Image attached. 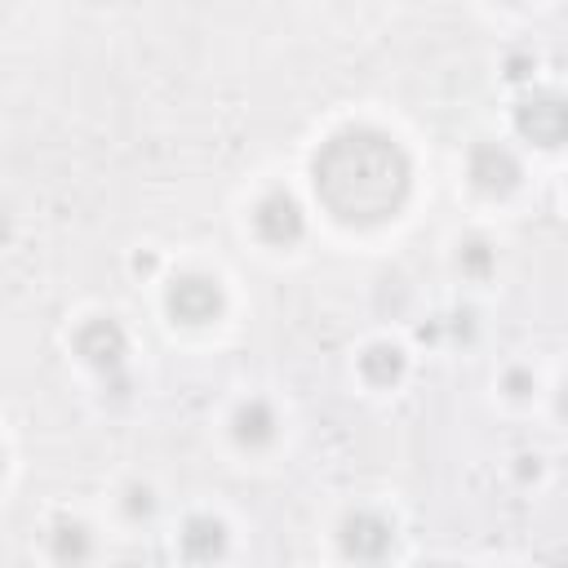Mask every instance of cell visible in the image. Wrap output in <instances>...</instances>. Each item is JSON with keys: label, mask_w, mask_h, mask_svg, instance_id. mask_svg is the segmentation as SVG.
Instances as JSON below:
<instances>
[{"label": "cell", "mask_w": 568, "mask_h": 568, "mask_svg": "<svg viewBox=\"0 0 568 568\" xmlns=\"http://www.w3.org/2000/svg\"><path fill=\"white\" fill-rule=\"evenodd\" d=\"M311 182L337 222L377 226L404 209L413 169H408L404 146L390 133L368 129V124H351V129H337L315 151Z\"/></svg>", "instance_id": "obj_1"}, {"label": "cell", "mask_w": 568, "mask_h": 568, "mask_svg": "<svg viewBox=\"0 0 568 568\" xmlns=\"http://www.w3.org/2000/svg\"><path fill=\"white\" fill-rule=\"evenodd\" d=\"M515 129L537 142V146H559L568 142V98L564 93H528L519 106H515Z\"/></svg>", "instance_id": "obj_2"}, {"label": "cell", "mask_w": 568, "mask_h": 568, "mask_svg": "<svg viewBox=\"0 0 568 568\" xmlns=\"http://www.w3.org/2000/svg\"><path fill=\"white\" fill-rule=\"evenodd\" d=\"M164 306L173 320L182 324H209L217 311H222V284L213 275H200V271H186L169 284L164 293Z\"/></svg>", "instance_id": "obj_3"}, {"label": "cell", "mask_w": 568, "mask_h": 568, "mask_svg": "<svg viewBox=\"0 0 568 568\" xmlns=\"http://www.w3.org/2000/svg\"><path fill=\"white\" fill-rule=\"evenodd\" d=\"M337 541H342V555H346V559H355V564H377V559H386V550L395 546V528H390V519H382V515H373V510H355V515L342 519Z\"/></svg>", "instance_id": "obj_4"}, {"label": "cell", "mask_w": 568, "mask_h": 568, "mask_svg": "<svg viewBox=\"0 0 568 568\" xmlns=\"http://www.w3.org/2000/svg\"><path fill=\"white\" fill-rule=\"evenodd\" d=\"M253 226H257V235H262L266 244L288 248V244L302 240L306 217H302V204H297L288 191H271V195L257 200V209H253Z\"/></svg>", "instance_id": "obj_5"}, {"label": "cell", "mask_w": 568, "mask_h": 568, "mask_svg": "<svg viewBox=\"0 0 568 568\" xmlns=\"http://www.w3.org/2000/svg\"><path fill=\"white\" fill-rule=\"evenodd\" d=\"M466 173H470L475 191H484V195H506L519 186V160L501 142H479L466 160Z\"/></svg>", "instance_id": "obj_6"}, {"label": "cell", "mask_w": 568, "mask_h": 568, "mask_svg": "<svg viewBox=\"0 0 568 568\" xmlns=\"http://www.w3.org/2000/svg\"><path fill=\"white\" fill-rule=\"evenodd\" d=\"M75 351H80V359H89L93 368L106 373V368H120L129 342H124V328L102 315V320H89L75 328Z\"/></svg>", "instance_id": "obj_7"}, {"label": "cell", "mask_w": 568, "mask_h": 568, "mask_svg": "<svg viewBox=\"0 0 568 568\" xmlns=\"http://www.w3.org/2000/svg\"><path fill=\"white\" fill-rule=\"evenodd\" d=\"M182 555L191 564H213L226 555V524L213 515H191L182 528Z\"/></svg>", "instance_id": "obj_8"}, {"label": "cell", "mask_w": 568, "mask_h": 568, "mask_svg": "<svg viewBox=\"0 0 568 568\" xmlns=\"http://www.w3.org/2000/svg\"><path fill=\"white\" fill-rule=\"evenodd\" d=\"M231 435H235V444H244V448L271 444V435H275V413H271V404H266V399H244V404L235 408V417H231Z\"/></svg>", "instance_id": "obj_9"}, {"label": "cell", "mask_w": 568, "mask_h": 568, "mask_svg": "<svg viewBox=\"0 0 568 568\" xmlns=\"http://www.w3.org/2000/svg\"><path fill=\"white\" fill-rule=\"evenodd\" d=\"M49 555L62 564V568H80L89 555H93V537L80 519H58L49 528Z\"/></svg>", "instance_id": "obj_10"}, {"label": "cell", "mask_w": 568, "mask_h": 568, "mask_svg": "<svg viewBox=\"0 0 568 568\" xmlns=\"http://www.w3.org/2000/svg\"><path fill=\"white\" fill-rule=\"evenodd\" d=\"M359 368H364V377H368L373 386H390V382L404 377V351L390 346V342H377V346H368V351L359 355Z\"/></svg>", "instance_id": "obj_11"}, {"label": "cell", "mask_w": 568, "mask_h": 568, "mask_svg": "<svg viewBox=\"0 0 568 568\" xmlns=\"http://www.w3.org/2000/svg\"><path fill=\"white\" fill-rule=\"evenodd\" d=\"M457 262H462L466 275H488V266H493V248H488L484 240H470V244H462Z\"/></svg>", "instance_id": "obj_12"}, {"label": "cell", "mask_w": 568, "mask_h": 568, "mask_svg": "<svg viewBox=\"0 0 568 568\" xmlns=\"http://www.w3.org/2000/svg\"><path fill=\"white\" fill-rule=\"evenodd\" d=\"M124 510L138 519V515H151L155 510V497H151V488L146 484H129V493H124Z\"/></svg>", "instance_id": "obj_13"}, {"label": "cell", "mask_w": 568, "mask_h": 568, "mask_svg": "<svg viewBox=\"0 0 568 568\" xmlns=\"http://www.w3.org/2000/svg\"><path fill=\"white\" fill-rule=\"evenodd\" d=\"M506 390H510V395H528V390H532V377H528L524 368H510V373H506Z\"/></svg>", "instance_id": "obj_14"}, {"label": "cell", "mask_w": 568, "mask_h": 568, "mask_svg": "<svg viewBox=\"0 0 568 568\" xmlns=\"http://www.w3.org/2000/svg\"><path fill=\"white\" fill-rule=\"evenodd\" d=\"M559 413L568 417V382H564V390H559Z\"/></svg>", "instance_id": "obj_15"}, {"label": "cell", "mask_w": 568, "mask_h": 568, "mask_svg": "<svg viewBox=\"0 0 568 568\" xmlns=\"http://www.w3.org/2000/svg\"><path fill=\"white\" fill-rule=\"evenodd\" d=\"M422 568H448V564H422Z\"/></svg>", "instance_id": "obj_16"}]
</instances>
